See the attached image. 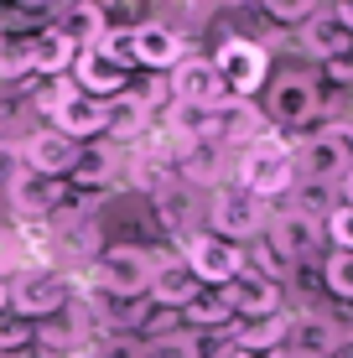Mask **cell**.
Listing matches in <instances>:
<instances>
[{
    "label": "cell",
    "instance_id": "1",
    "mask_svg": "<svg viewBox=\"0 0 353 358\" xmlns=\"http://www.w3.org/2000/svg\"><path fill=\"white\" fill-rule=\"evenodd\" d=\"M239 187L254 192L260 203L291 192V187H296V151H291L281 135H260V141H250L245 156H239Z\"/></svg>",
    "mask_w": 353,
    "mask_h": 358
},
{
    "label": "cell",
    "instance_id": "2",
    "mask_svg": "<svg viewBox=\"0 0 353 358\" xmlns=\"http://www.w3.org/2000/svg\"><path fill=\"white\" fill-rule=\"evenodd\" d=\"M156 260L161 255L141 250V244H109L99 250V260H94V291L104 296H125V301H141V296H151V275H156Z\"/></svg>",
    "mask_w": 353,
    "mask_h": 358
},
{
    "label": "cell",
    "instance_id": "3",
    "mask_svg": "<svg viewBox=\"0 0 353 358\" xmlns=\"http://www.w3.org/2000/svg\"><path fill=\"white\" fill-rule=\"evenodd\" d=\"M73 306V280L52 265L36 270H16L10 275V312L27 317V322H47V317H63Z\"/></svg>",
    "mask_w": 353,
    "mask_h": 358
},
{
    "label": "cell",
    "instance_id": "4",
    "mask_svg": "<svg viewBox=\"0 0 353 358\" xmlns=\"http://www.w3.org/2000/svg\"><path fill=\"white\" fill-rule=\"evenodd\" d=\"M130 68L136 63H130L125 42L99 36L94 47H78V57H73V83H78L83 94H94V99H115V94H125Z\"/></svg>",
    "mask_w": 353,
    "mask_h": 358
},
{
    "label": "cell",
    "instance_id": "5",
    "mask_svg": "<svg viewBox=\"0 0 353 358\" xmlns=\"http://www.w3.org/2000/svg\"><path fill=\"white\" fill-rule=\"evenodd\" d=\"M213 68H218V78H224L229 99H250V94H260L265 83H271V52H265L260 42H250V36H229L213 52Z\"/></svg>",
    "mask_w": 353,
    "mask_h": 358
},
{
    "label": "cell",
    "instance_id": "6",
    "mask_svg": "<svg viewBox=\"0 0 353 358\" xmlns=\"http://www.w3.org/2000/svg\"><path fill=\"white\" fill-rule=\"evenodd\" d=\"M348 166H353V125H322L296 151V177L301 182H343Z\"/></svg>",
    "mask_w": 353,
    "mask_h": 358
},
{
    "label": "cell",
    "instance_id": "7",
    "mask_svg": "<svg viewBox=\"0 0 353 358\" xmlns=\"http://www.w3.org/2000/svg\"><path fill=\"white\" fill-rule=\"evenodd\" d=\"M182 260L198 275V286L224 291L229 280L245 270V244H229V239H218V234H187V239H182Z\"/></svg>",
    "mask_w": 353,
    "mask_h": 358
},
{
    "label": "cell",
    "instance_id": "8",
    "mask_svg": "<svg viewBox=\"0 0 353 358\" xmlns=\"http://www.w3.org/2000/svg\"><path fill=\"white\" fill-rule=\"evenodd\" d=\"M265 218H271V208H265L254 192L224 187L213 197V208H208V224H213L208 234H218V239H229V244H250V239L265 234Z\"/></svg>",
    "mask_w": 353,
    "mask_h": 358
},
{
    "label": "cell",
    "instance_id": "9",
    "mask_svg": "<svg viewBox=\"0 0 353 358\" xmlns=\"http://www.w3.org/2000/svg\"><path fill=\"white\" fill-rule=\"evenodd\" d=\"M317 109H322V94H317V83H312L307 73H281V78L265 89V120L281 125V130L312 125Z\"/></svg>",
    "mask_w": 353,
    "mask_h": 358
},
{
    "label": "cell",
    "instance_id": "10",
    "mask_svg": "<svg viewBox=\"0 0 353 358\" xmlns=\"http://www.w3.org/2000/svg\"><path fill=\"white\" fill-rule=\"evenodd\" d=\"M265 244H271L275 255H281L286 265H296V260H307V255H317L322 250V218H312V213H301V208H281V213H271L265 218V234H260Z\"/></svg>",
    "mask_w": 353,
    "mask_h": 358
},
{
    "label": "cell",
    "instance_id": "11",
    "mask_svg": "<svg viewBox=\"0 0 353 358\" xmlns=\"http://www.w3.org/2000/svg\"><path fill=\"white\" fill-rule=\"evenodd\" d=\"M78 156H83V145L73 141V135L63 130H52V125H42V130H31L27 141H21V166L36 171V177H73V166H78Z\"/></svg>",
    "mask_w": 353,
    "mask_h": 358
},
{
    "label": "cell",
    "instance_id": "12",
    "mask_svg": "<svg viewBox=\"0 0 353 358\" xmlns=\"http://www.w3.org/2000/svg\"><path fill=\"white\" fill-rule=\"evenodd\" d=\"M172 99L177 104H198V109H224L229 89H224V78H218L213 57H198V52L182 57L172 68Z\"/></svg>",
    "mask_w": 353,
    "mask_h": 358
},
{
    "label": "cell",
    "instance_id": "13",
    "mask_svg": "<svg viewBox=\"0 0 353 358\" xmlns=\"http://www.w3.org/2000/svg\"><path fill=\"white\" fill-rule=\"evenodd\" d=\"M125 52H130L136 68H151V73L166 68L172 73L182 57H187V42H182V31L166 27V21H141V27L125 36Z\"/></svg>",
    "mask_w": 353,
    "mask_h": 358
},
{
    "label": "cell",
    "instance_id": "14",
    "mask_svg": "<svg viewBox=\"0 0 353 358\" xmlns=\"http://www.w3.org/2000/svg\"><path fill=\"white\" fill-rule=\"evenodd\" d=\"M47 125L52 130H63V135H73V141H94V135H104V125H109V99H94V94H83V89H73L63 104L47 115Z\"/></svg>",
    "mask_w": 353,
    "mask_h": 358
},
{
    "label": "cell",
    "instance_id": "15",
    "mask_svg": "<svg viewBox=\"0 0 353 358\" xmlns=\"http://www.w3.org/2000/svg\"><path fill=\"white\" fill-rule=\"evenodd\" d=\"M224 301L234 306V322H245V317H271V312H281V286H275L271 275H260V270L245 265L224 286Z\"/></svg>",
    "mask_w": 353,
    "mask_h": 358
},
{
    "label": "cell",
    "instance_id": "16",
    "mask_svg": "<svg viewBox=\"0 0 353 358\" xmlns=\"http://www.w3.org/2000/svg\"><path fill=\"white\" fill-rule=\"evenodd\" d=\"M198 275L187 270L182 255H161L156 260V275H151V306H166V312H187V301H198Z\"/></svg>",
    "mask_w": 353,
    "mask_h": 358
},
{
    "label": "cell",
    "instance_id": "17",
    "mask_svg": "<svg viewBox=\"0 0 353 358\" xmlns=\"http://www.w3.org/2000/svg\"><path fill=\"white\" fill-rule=\"evenodd\" d=\"M10 203H16L21 218H52L57 208H68V187L57 177H36V171H21L10 182Z\"/></svg>",
    "mask_w": 353,
    "mask_h": 358
},
{
    "label": "cell",
    "instance_id": "18",
    "mask_svg": "<svg viewBox=\"0 0 353 358\" xmlns=\"http://www.w3.org/2000/svg\"><path fill=\"white\" fill-rule=\"evenodd\" d=\"M27 57H31V73H36V78H68L78 47H73V36H68L63 27H42L36 36H27Z\"/></svg>",
    "mask_w": 353,
    "mask_h": 358
},
{
    "label": "cell",
    "instance_id": "19",
    "mask_svg": "<svg viewBox=\"0 0 353 358\" xmlns=\"http://www.w3.org/2000/svg\"><path fill=\"white\" fill-rule=\"evenodd\" d=\"M286 327H291V312H271V317H245V322H234L229 338L245 353H281Z\"/></svg>",
    "mask_w": 353,
    "mask_h": 358
},
{
    "label": "cell",
    "instance_id": "20",
    "mask_svg": "<svg viewBox=\"0 0 353 358\" xmlns=\"http://www.w3.org/2000/svg\"><path fill=\"white\" fill-rule=\"evenodd\" d=\"M333 343H338V327L327 322L322 312H301V317H291V327H286V348L291 353L327 358V353H333Z\"/></svg>",
    "mask_w": 353,
    "mask_h": 358
},
{
    "label": "cell",
    "instance_id": "21",
    "mask_svg": "<svg viewBox=\"0 0 353 358\" xmlns=\"http://www.w3.org/2000/svg\"><path fill=\"white\" fill-rule=\"evenodd\" d=\"M301 42H307V52H312V57L333 63V57H343L348 47H353V31H348L338 16H312L307 27H301Z\"/></svg>",
    "mask_w": 353,
    "mask_h": 358
},
{
    "label": "cell",
    "instance_id": "22",
    "mask_svg": "<svg viewBox=\"0 0 353 358\" xmlns=\"http://www.w3.org/2000/svg\"><path fill=\"white\" fill-rule=\"evenodd\" d=\"M182 322L192 332H229L234 327V306L224 301V291H198V301H187V312H182Z\"/></svg>",
    "mask_w": 353,
    "mask_h": 358
},
{
    "label": "cell",
    "instance_id": "23",
    "mask_svg": "<svg viewBox=\"0 0 353 358\" xmlns=\"http://www.w3.org/2000/svg\"><path fill=\"white\" fill-rule=\"evenodd\" d=\"M63 31L73 36V47H94L99 36H109L104 6H99V0H73V6L63 10Z\"/></svg>",
    "mask_w": 353,
    "mask_h": 358
},
{
    "label": "cell",
    "instance_id": "24",
    "mask_svg": "<svg viewBox=\"0 0 353 358\" xmlns=\"http://www.w3.org/2000/svg\"><path fill=\"white\" fill-rule=\"evenodd\" d=\"M145 120H151L145 99L125 89V94L109 99V125H104V135H115V141H136V135L145 130Z\"/></svg>",
    "mask_w": 353,
    "mask_h": 358
},
{
    "label": "cell",
    "instance_id": "25",
    "mask_svg": "<svg viewBox=\"0 0 353 358\" xmlns=\"http://www.w3.org/2000/svg\"><path fill=\"white\" fill-rule=\"evenodd\" d=\"M109 171H115V156H109L104 145H83L78 166H73V187H104Z\"/></svg>",
    "mask_w": 353,
    "mask_h": 358
},
{
    "label": "cell",
    "instance_id": "26",
    "mask_svg": "<svg viewBox=\"0 0 353 358\" xmlns=\"http://www.w3.org/2000/svg\"><path fill=\"white\" fill-rule=\"evenodd\" d=\"M31 343H36V322H27V317H16V312H0V358L27 353Z\"/></svg>",
    "mask_w": 353,
    "mask_h": 358
},
{
    "label": "cell",
    "instance_id": "27",
    "mask_svg": "<svg viewBox=\"0 0 353 358\" xmlns=\"http://www.w3.org/2000/svg\"><path fill=\"white\" fill-rule=\"evenodd\" d=\"M322 286L333 296H343V301H353V255L348 250H333L322 260Z\"/></svg>",
    "mask_w": 353,
    "mask_h": 358
},
{
    "label": "cell",
    "instance_id": "28",
    "mask_svg": "<svg viewBox=\"0 0 353 358\" xmlns=\"http://www.w3.org/2000/svg\"><path fill=\"white\" fill-rule=\"evenodd\" d=\"M141 358H198V332H172V338L141 343Z\"/></svg>",
    "mask_w": 353,
    "mask_h": 358
},
{
    "label": "cell",
    "instance_id": "29",
    "mask_svg": "<svg viewBox=\"0 0 353 358\" xmlns=\"http://www.w3.org/2000/svg\"><path fill=\"white\" fill-rule=\"evenodd\" d=\"M265 16L281 21V27H296V21H312L317 16V0H260Z\"/></svg>",
    "mask_w": 353,
    "mask_h": 358
},
{
    "label": "cell",
    "instance_id": "30",
    "mask_svg": "<svg viewBox=\"0 0 353 358\" xmlns=\"http://www.w3.org/2000/svg\"><path fill=\"white\" fill-rule=\"evenodd\" d=\"M322 234L333 239V250H348V255H353V208H348V203H338L333 213L322 218Z\"/></svg>",
    "mask_w": 353,
    "mask_h": 358
},
{
    "label": "cell",
    "instance_id": "31",
    "mask_svg": "<svg viewBox=\"0 0 353 358\" xmlns=\"http://www.w3.org/2000/svg\"><path fill=\"white\" fill-rule=\"evenodd\" d=\"M296 208H301V213H312V218H327V213H333V182H301V192H296Z\"/></svg>",
    "mask_w": 353,
    "mask_h": 358
},
{
    "label": "cell",
    "instance_id": "32",
    "mask_svg": "<svg viewBox=\"0 0 353 358\" xmlns=\"http://www.w3.org/2000/svg\"><path fill=\"white\" fill-rule=\"evenodd\" d=\"M156 213H161V224L172 229V234H182V218H187V192H182V187H161V192H156Z\"/></svg>",
    "mask_w": 353,
    "mask_h": 358
},
{
    "label": "cell",
    "instance_id": "33",
    "mask_svg": "<svg viewBox=\"0 0 353 358\" xmlns=\"http://www.w3.org/2000/svg\"><path fill=\"white\" fill-rule=\"evenodd\" d=\"M27 73H31L27 42H10V36H0V78H27Z\"/></svg>",
    "mask_w": 353,
    "mask_h": 358
},
{
    "label": "cell",
    "instance_id": "34",
    "mask_svg": "<svg viewBox=\"0 0 353 358\" xmlns=\"http://www.w3.org/2000/svg\"><path fill=\"white\" fill-rule=\"evenodd\" d=\"M0 275H16V239H10V234L6 229H0Z\"/></svg>",
    "mask_w": 353,
    "mask_h": 358
},
{
    "label": "cell",
    "instance_id": "35",
    "mask_svg": "<svg viewBox=\"0 0 353 358\" xmlns=\"http://www.w3.org/2000/svg\"><path fill=\"white\" fill-rule=\"evenodd\" d=\"M327 78H338V83H353V47L343 57H333V63H327Z\"/></svg>",
    "mask_w": 353,
    "mask_h": 358
},
{
    "label": "cell",
    "instance_id": "36",
    "mask_svg": "<svg viewBox=\"0 0 353 358\" xmlns=\"http://www.w3.org/2000/svg\"><path fill=\"white\" fill-rule=\"evenodd\" d=\"M327 358H353V332H338V343H333Z\"/></svg>",
    "mask_w": 353,
    "mask_h": 358
},
{
    "label": "cell",
    "instance_id": "37",
    "mask_svg": "<svg viewBox=\"0 0 353 358\" xmlns=\"http://www.w3.org/2000/svg\"><path fill=\"white\" fill-rule=\"evenodd\" d=\"M338 203H348V208H353V166L343 171V182H338Z\"/></svg>",
    "mask_w": 353,
    "mask_h": 358
},
{
    "label": "cell",
    "instance_id": "38",
    "mask_svg": "<svg viewBox=\"0 0 353 358\" xmlns=\"http://www.w3.org/2000/svg\"><path fill=\"white\" fill-rule=\"evenodd\" d=\"M333 16H338V21H343V27L353 31V0H338V10H333Z\"/></svg>",
    "mask_w": 353,
    "mask_h": 358
},
{
    "label": "cell",
    "instance_id": "39",
    "mask_svg": "<svg viewBox=\"0 0 353 358\" xmlns=\"http://www.w3.org/2000/svg\"><path fill=\"white\" fill-rule=\"evenodd\" d=\"M16 6H21V10H52L57 0H16Z\"/></svg>",
    "mask_w": 353,
    "mask_h": 358
},
{
    "label": "cell",
    "instance_id": "40",
    "mask_svg": "<svg viewBox=\"0 0 353 358\" xmlns=\"http://www.w3.org/2000/svg\"><path fill=\"white\" fill-rule=\"evenodd\" d=\"M0 312H10V280L0 275Z\"/></svg>",
    "mask_w": 353,
    "mask_h": 358
},
{
    "label": "cell",
    "instance_id": "41",
    "mask_svg": "<svg viewBox=\"0 0 353 358\" xmlns=\"http://www.w3.org/2000/svg\"><path fill=\"white\" fill-rule=\"evenodd\" d=\"M234 358H275V353H245V348H234Z\"/></svg>",
    "mask_w": 353,
    "mask_h": 358
},
{
    "label": "cell",
    "instance_id": "42",
    "mask_svg": "<svg viewBox=\"0 0 353 358\" xmlns=\"http://www.w3.org/2000/svg\"><path fill=\"white\" fill-rule=\"evenodd\" d=\"M275 358H312V353H291V348H281V353H275Z\"/></svg>",
    "mask_w": 353,
    "mask_h": 358
}]
</instances>
